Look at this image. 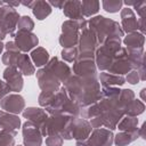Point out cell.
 Masks as SVG:
<instances>
[{
    "instance_id": "6da1fadb",
    "label": "cell",
    "mask_w": 146,
    "mask_h": 146,
    "mask_svg": "<svg viewBox=\"0 0 146 146\" xmlns=\"http://www.w3.org/2000/svg\"><path fill=\"white\" fill-rule=\"evenodd\" d=\"M88 27L96 34L99 46H102L108 38L116 36L122 39L124 36V32L122 31L119 22L107 18L103 15H96L91 17L88 21Z\"/></svg>"
},
{
    "instance_id": "7a4b0ae2",
    "label": "cell",
    "mask_w": 146,
    "mask_h": 146,
    "mask_svg": "<svg viewBox=\"0 0 146 146\" xmlns=\"http://www.w3.org/2000/svg\"><path fill=\"white\" fill-rule=\"evenodd\" d=\"M122 39L112 36L108 38L102 46H99L95 52V63L97 70L100 72H107L114 60L116 51L122 47Z\"/></svg>"
},
{
    "instance_id": "3957f363",
    "label": "cell",
    "mask_w": 146,
    "mask_h": 146,
    "mask_svg": "<svg viewBox=\"0 0 146 146\" xmlns=\"http://www.w3.org/2000/svg\"><path fill=\"white\" fill-rule=\"evenodd\" d=\"M88 27V21L86 18L80 21H64L62 24V33L59 35V44L63 49L66 48H74L78 46L80 34L83 30Z\"/></svg>"
},
{
    "instance_id": "277c9868",
    "label": "cell",
    "mask_w": 146,
    "mask_h": 146,
    "mask_svg": "<svg viewBox=\"0 0 146 146\" xmlns=\"http://www.w3.org/2000/svg\"><path fill=\"white\" fill-rule=\"evenodd\" d=\"M92 128L88 120H84L80 116L71 117L66 128L60 133L62 138L65 140H86L91 133Z\"/></svg>"
},
{
    "instance_id": "5b68a950",
    "label": "cell",
    "mask_w": 146,
    "mask_h": 146,
    "mask_svg": "<svg viewBox=\"0 0 146 146\" xmlns=\"http://www.w3.org/2000/svg\"><path fill=\"white\" fill-rule=\"evenodd\" d=\"M82 79V91L79 98L80 107L98 103L102 98L100 83L98 81V75L92 76H80Z\"/></svg>"
},
{
    "instance_id": "8992f818",
    "label": "cell",
    "mask_w": 146,
    "mask_h": 146,
    "mask_svg": "<svg viewBox=\"0 0 146 146\" xmlns=\"http://www.w3.org/2000/svg\"><path fill=\"white\" fill-rule=\"evenodd\" d=\"M114 140L113 131L102 127L92 129L86 140H76L75 146H112Z\"/></svg>"
},
{
    "instance_id": "52a82bcc",
    "label": "cell",
    "mask_w": 146,
    "mask_h": 146,
    "mask_svg": "<svg viewBox=\"0 0 146 146\" xmlns=\"http://www.w3.org/2000/svg\"><path fill=\"white\" fill-rule=\"evenodd\" d=\"M99 47L96 34L92 30L87 27L80 34L79 42H78V57H91L95 58V52Z\"/></svg>"
},
{
    "instance_id": "ba28073f",
    "label": "cell",
    "mask_w": 146,
    "mask_h": 146,
    "mask_svg": "<svg viewBox=\"0 0 146 146\" xmlns=\"http://www.w3.org/2000/svg\"><path fill=\"white\" fill-rule=\"evenodd\" d=\"M19 17L21 16L16 9L7 6L6 14L0 21V41H2L7 35L9 36L15 35Z\"/></svg>"
},
{
    "instance_id": "9c48e42d",
    "label": "cell",
    "mask_w": 146,
    "mask_h": 146,
    "mask_svg": "<svg viewBox=\"0 0 146 146\" xmlns=\"http://www.w3.org/2000/svg\"><path fill=\"white\" fill-rule=\"evenodd\" d=\"M70 119H71L70 116H66L63 114L49 115L47 117V120L44 121V123L42 124V127L40 128L42 136L47 137L48 135H52V133L60 135L63 132V130L66 128Z\"/></svg>"
},
{
    "instance_id": "30bf717a",
    "label": "cell",
    "mask_w": 146,
    "mask_h": 146,
    "mask_svg": "<svg viewBox=\"0 0 146 146\" xmlns=\"http://www.w3.org/2000/svg\"><path fill=\"white\" fill-rule=\"evenodd\" d=\"M132 66L128 59V54H127V49L125 47H121L115 56H114V60L112 63V65L110 66V68L107 70L108 73H113V74H116V75H127L130 71H132Z\"/></svg>"
},
{
    "instance_id": "8fae6325",
    "label": "cell",
    "mask_w": 146,
    "mask_h": 146,
    "mask_svg": "<svg viewBox=\"0 0 146 146\" xmlns=\"http://www.w3.org/2000/svg\"><path fill=\"white\" fill-rule=\"evenodd\" d=\"M35 76H36V81H38V84H39V88L41 89V91L56 92L62 87L60 81L44 67L38 70L35 72Z\"/></svg>"
},
{
    "instance_id": "7c38bea8",
    "label": "cell",
    "mask_w": 146,
    "mask_h": 146,
    "mask_svg": "<svg viewBox=\"0 0 146 146\" xmlns=\"http://www.w3.org/2000/svg\"><path fill=\"white\" fill-rule=\"evenodd\" d=\"M23 135V146H41L42 145V133L38 125L30 121H25L22 125Z\"/></svg>"
},
{
    "instance_id": "4fadbf2b",
    "label": "cell",
    "mask_w": 146,
    "mask_h": 146,
    "mask_svg": "<svg viewBox=\"0 0 146 146\" xmlns=\"http://www.w3.org/2000/svg\"><path fill=\"white\" fill-rule=\"evenodd\" d=\"M72 73L78 76H92L97 74V66L95 63V58L91 57H76L73 63V67L71 68Z\"/></svg>"
},
{
    "instance_id": "5bb4252c",
    "label": "cell",
    "mask_w": 146,
    "mask_h": 146,
    "mask_svg": "<svg viewBox=\"0 0 146 146\" xmlns=\"http://www.w3.org/2000/svg\"><path fill=\"white\" fill-rule=\"evenodd\" d=\"M0 107L5 112L18 115L25 110V99L19 94H8L0 100Z\"/></svg>"
},
{
    "instance_id": "9a60e30c",
    "label": "cell",
    "mask_w": 146,
    "mask_h": 146,
    "mask_svg": "<svg viewBox=\"0 0 146 146\" xmlns=\"http://www.w3.org/2000/svg\"><path fill=\"white\" fill-rule=\"evenodd\" d=\"M46 70H48L49 72H51L63 84L73 73L71 67L63 60H59L58 57H52L49 59V62L46 64V66H43Z\"/></svg>"
},
{
    "instance_id": "2e32d148",
    "label": "cell",
    "mask_w": 146,
    "mask_h": 146,
    "mask_svg": "<svg viewBox=\"0 0 146 146\" xmlns=\"http://www.w3.org/2000/svg\"><path fill=\"white\" fill-rule=\"evenodd\" d=\"M14 42L21 52L27 54L32 51L39 44V38L33 32H16L14 35Z\"/></svg>"
},
{
    "instance_id": "e0dca14e",
    "label": "cell",
    "mask_w": 146,
    "mask_h": 146,
    "mask_svg": "<svg viewBox=\"0 0 146 146\" xmlns=\"http://www.w3.org/2000/svg\"><path fill=\"white\" fill-rule=\"evenodd\" d=\"M2 76L10 91H14V94H19V91H22L24 87L23 74L16 67L7 66L3 70Z\"/></svg>"
},
{
    "instance_id": "ac0fdd59",
    "label": "cell",
    "mask_w": 146,
    "mask_h": 146,
    "mask_svg": "<svg viewBox=\"0 0 146 146\" xmlns=\"http://www.w3.org/2000/svg\"><path fill=\"white\" fill-rule=\"evenodd\" d=\"M68 100V96L66 94L65 88L62 86L59 88L58 91H56L54 94V97L50 102V104L48 106H46L43 110L49 114V115H55V114H62L63 108L65 106V104Z\"/></svg>"
},
{
    "instance_id": "d6986e66",
    "label": "cell",
    "mask_w": 146,
    "mask_h": 146,
    "mask_svg": "<svg viewBox=\"0 0 146 146\" xmlns=\"http://www.w3.org/2000/svg\"><path fill=\"white\" fill-rule=\"evenodd\" d=\"M121 17V27L124 33H132L138 32V18L135 14V11L131 8H122L120 13Z\"/></svg>"
},
{
    "instance_id": "ffe728a7",
    "label": "cell",
    "mask_w": 146,
    "mask_h": 146,
    "mask_svg": "<svg viewBox=\"0 0 146 146\" xmlns=\"http://www.w3.org/2000/svg\"><path fill=\"white\" fill-rule=\"evenodd\" d=\"M63 87L65 88L68 98L72 102H75V103L79 104V98H80L81 91H82V79L78 75L72 74L63 83Z\"/></svg>"
},
{
    "instance_id": "44dd1931",
    "label": "cell",
    "mask_w": 146,
    "mask_h": 146,
    "mask_svg": "<svg viewBox=\"0 0 146 146\" xmlns=\"http://www.w3.org/2000/svg\"><path fill=\"white\" fill-rule=\"evenodd\" d=\"M5 49H6V51L2 54V57H1L2 64L6 65V67L11 66V67L17 68V62H18V58H19L22 52L19 51V49L17 48V46L15 44L14 41L6 42Z\"/></svg>"
},
{
    "instance_id": "7402d4cb",
    "label": "cell",
    "mask_w": 146,
    "mask_h": 146,
    "mask_svg": "<svg viewBox=\"0 0 146 146\" xmlns=\"http://www.w3.org/2000/svg\"><path fill=\"white\" fill-rule=\"evenodd\" d=\"M22 115L24 119H26V121H30L35 125H38L39 129L42 127V124L49 116V114L42 107H33V106L25 108L22 112Z\"/></svg>"
},
{
    "instance_id": "603a6c76",
    "label": "cell",
    "mask_w": 146,
    "mask_h": 146,
    "mask_svg": "<svg viewBox=\"0 0 146 146\" xmlns=\"http://www.w3.org/2000/svg\"><path fill=\"white\" fill-rule=\"evenodd\" d=\"M21 125H22V121L18 117V115L10 114L8 112L0 110V130L17 132Z\"/></svg>"
},
{
    "instance_id": "cb8c5ba5",
    "label": "cell",
    "mask_w": 146,
    "mask_h": 146,
    "mask_svg": "<svg viewBox=\"0 0 146 146\" xmlns=\"http://www.w3.org/2000/svg\"><path fill=\"white\" fill-rule=\"evenodd\" d=\"M64 15L70 18L71 21H80L83 19L82 15V7L80 0H67L64 1V6L62 8Z\"/></svg>"
},
{
    "instance_id": "d4e9b609",
    "label": "cell",
    "mask_w": 146,
    "mask_h": 146,
    "mask_svg": "<svg viewBox=\"0 0 146 146\" xmlns=\"http://www.w3.org/2000/svg\"><path fill=\"white\" fill-rule=\"evenodd\" d=\"M98 81L102 87H121L125 83L124 76L108 72H100L98 75Z\"/></svg>"
},
{
    "instance_id": "484cf974",
    "label": "cell",
    "mask_w": 146,
    "mask_h": 146,
    "mask_svg": "<svg viewBox=\"0 0 146 146\" xmlns=\"http://www.w3.org/2000/svg\"><path fill=\"white\" fill-rule=\"evenodd\" d=\"M122 43L125 46L127 49H137V48H144L145 44V35L139 32H132L128 33L123 36Z\"/></svg>"
},
{
    "instance_id": "4316f807",
    "label": "cell",
    "mask_w": 146,
    "mask_h": 146,
    "mask_svg": "<svg viewBox=\"0 0 146 146\" xmlns=\"http://www.w3.org/2000/svg\"><path fill=\"white\" fill-rule=\"evenodd\" d=\"M31 10H32V14L34 15V17L38 21H43L44 18H47L51 14L52 8L48 3V1L36 0V1L33 2V6H32Z\"/></svg>"
},
{
    "instance_id": "83f0119b",
    "label": "cell",
    "mask_w": 146,
    "mask_h": 146,
    "mask_svg": "<svg viewBox=\"0 0 146 146\" xmlns=\"http://www.w3.org/2000/svg\"><path fill=\"white\" fill-rule=\"evenodd\" d=\"M30 58L33 63L34 66L36 67H41V66H46V64L49 62L50 56L48 50H46V48L43 47H36L34 48L31 54H30Z\"/></svg>"
},
{
    "instance_id": "f1b7e54d",
    "label": "cell",
    "mask_w": 146,
    "mask_h": 146,
    "mask_svg": "<svg viewBox=\"0 0 146 146\" xmlns=\"http://www.w3.org/2000/svg\"><path fill=\"white\" fill-rule=\"evenodd\" d=\"M138 138H139L138 129L133 131H120L114 136L113 144H115V146H127L133 143L135 140H137Z\"/></svg>"
},
{
    "instance_id": "f546056e",
    "label": "cell",
    "mask_w": 146,
    "mask_h": 146,
    "mask_svg": "<svg viewBox=\"0 0 146 146\" xmlns=\"http://www.w3.org/2000/svg\"><path fill=\"white\" fill-rule=\"evenodd\" d=\"M17 70L23 75H26V76L35 74V66L33 65V63L30 58V55L24 54V52L21 54L18 62H17Z\"/></svg>"
},
{
    "instance_id": "4dcf8cb0",
    "label": "cell",
    "mask_w": 146,
    "mask_h": 146,
    "mask_svg": "<svg viewBox=\"0 0 146 146\" xmlns=\"http://www.w3.org/2000/svg\"><path fill=\"white\" fill-rule=\"evenodd\" d=\"M127 54H128V59H129V62H130V64H131L133 70H138L143 64H145L144 48L127 49Z\"/></svg>"
},
{
    "instance_id": "1f68e13d",
    "label": "cell",
    "mask_w": 146,
    "mask_h": 146,
    "mask_svg": "<svg viewBox=\"0 0 146 146\" xmlns=\"http://www.w3.org/2000/svg\"><path fill=\"white\" fill-rule=\"evenodd\" d=\"M138 123H139V120L137 116L124 115L117 123L116 129H119V131H133L138 129Z\"/></svg>"
},
{
    "instance_id": "d6a6232c",
    "label": "cell",
    "mask_w": 146,
    "mask_h": 146,
    "mask_svg": "<svg viewBox=\"0 0 146 146\" xmlns=\"http://www.w3.org/2000/svg\"><path fill=\"white\" fill-rule=\"evenodd\" d=\"M82 15L83 17H94L100 9V2L96 0H82Z\"/></svg>"
},
{
    "instance_id": "836d02e7",
    "label": "cell",
    "mask_w": 146,
    "mask_h": 146,
    "mask_svg": "<svg viewBox=\"0 0 146 146\" xmlns=\"http://www.w3.org/2000/svg\"><path fill=\"white\" fill-rule=\"evenodd\" d=\"M145 111V104L139 99H133L124 110V115L128 116H138Z\"/></svg>"
},
{
    "instance_id": "e575fe53",
    "label": "cell",
    "mask_w": 146,
    "mask_h": 146,
    "mask_svg": "<svg viewBox=\"0 0 146 146\" xmlns=\"http://www.w3.org/2000/svg\"><path fill=\"white\" fill-rule=\"evenodd\" d=\"M100 108H99V105L98 103H95V104H91V105H87V106H83L80 108V117L84 119V120H90L95 116H98L100 115Z\"/></svg>"
},
{
    "instance_id": "d590c367",
    "label": "cell",
    "mask_w": 146,
    "mask_h": 146,
    "mask_svg": "<svg viewBox=\"0 0 146 146\" xmlns=\"http://www.w3.org/2000/svg\"><path fill=\"white\" fill-rule=\"evenodd\" d=\"M135 99V92L133 90L131 89H121V92H120V96H119V99H117V104L120 106L121 110H125V107Z\"/></svg>"
},
{
    "instance_id": "8d00e7d4",
    "label": "cell",
    "mask_w": 146,
    "mask_h": 146,
    "mask_svg": "<svg viewBox=\"0 0 146 146\" xmlns=\"http://www.w3.org/2000/svg\"><path fill=\"white\" fill-rule=\"evenodd\" d=\"M80 105L75 102H72L70 98L67 100V103L65 104L64 108H63V112L62 114L63 115H66V116H70V117H78L80 116Z\"/></svg>"
},
{
    "instance_id": "74e56055",
    "label": "cell",
    "mask_w": 146,
    "mask_h": 146,
    "mask_svg": "<svg viewBox=\"0 0 146 146\" xmlns=\"http://www.w3.org/2000/svg\"><path fill=\"white\" fill-rule=\"evenodd\" d=\"M102 6H103V9L106 13L115 14V13H119V10L122 9L123 1L122 0H103Z\"/></svg>"
},
{
    "instance_id": "f35d334b",
    "label": "cell",
    "mask_w": 146,
    "mask_h": 146,
    "mask_svg": "<svg viewBox=\"0 0 146 146\" xmlns=\"http://www.w3.org/2000/svg\"><path fill=\"white\" fill-rule=\"evenodd\" d=\"M34 29V22L33 19L27 16H21L19 21L17 23V32H32Z\"/></svg>"
},
{
    "instance_id": "ab89813d",
    "label": "cell",
    "mask_w": 146,
    "mask_h": 146,
    "mask_svg": "<svg viewBox=\"0 0 146 146\" xmlns=\"http://www.w3.org/2000/svg\"><path fill=\"white\" fill-rule=\"evenodd\" d=\"M17 132L0 130V146H15V137Z\"/></svg>"
},
{
    "instance_id": "60d3db41",
    "label": "cell",
    "mask_w": 146,
    "mask_h": 146,
    "mask_svg": "<svg viewBox=\"0 0 146 146\" xmlns=\"http://www.w3.org/2000/svg\"><path fill=\"white\" fill-rule=\"evenodd\" d=\"M78 48L74 47V48H66V49H63L60 55H62V58H63V62H67V63H74L76 57H78Z\"/></svg>"
},
{
    "instance_id": "b9f144b4",
    "label": "cell",
    "mask_w": 146,
    "mask_h": 146,
    "mask_svg": "<svg viewBox=\"0 0 146 146\" xmlns=\"http://www.w3.org/2000/svg\"><path fill=\"white\" fill-rule=\"evenodd\" d=\"M64 139L58 133L48 135L46 137V146H63Z\"/></svg>"
},
{
    "instance_id": "7bdbcfd3",
    "label": "cell",
    "mask_w": 146,
    "mask_h": 146,
    "mask_svg": "<svg viewBox=\"0 0 146 146\" xmlns=\"http://www.w3.org/2000/svg\"><path fill=\"white\" fill-rule=\"evenodd\" d=\"M54 94H55V92L41 91L40 95H39V97H38V103H39V105H40L42 108H44L46 106H48V105L50 104L52 97H54Z\"/></svg>"
},
{
    "instance_id": "ee69618b",
    "label": "cell",
    "mask_w": 146,
    "mask_h": 146,
    "mask_svg": "<svg viewBox=\"0 0 146 146\" xmlns=\"http://www.w3.org/2000/svg\"><path fill=\"white\" fill-rule=\"evenodd\" d=\"M133 9L137 11V15L139 17H145L146 16V1L141 0V1H137L133 5ZM132 9V10H133Z\"/></svg>"
},
{
    "instance_id": "f6af8a7d",
    "label": "cell",
    "mask_w": 146,
    "mask_h": 146,
    "mask_svg": "<svg viewBox=\"0 0 146 146\" xmlns=\"http://www.w3.org/2000/svg\"><path fill=\"white\" fill-rule=\"evenodd\" d=\"M125 82L130 83V84H137L140 82V79H139V74L137 72V70H132L130 71L127 75H125Z\"/></svg>"
},
{
    "instance_id": "bcb514c9",
    "label": "cell",
    "mask_w": 146,
    "mask_h": 146,
    "mask_svg": "<svg viewBox=\"0 0 146 146\" xmlns=\"http://www.w3.org/2000/svg\"><path fill=\"white\" fill-rule=\"evenodd\" d=\"M9 91H10V90H9L7 83L0 79V100H1L5 96H7V95L9 94Z\"/></svg>"
},
{
    "instance_id": "7dc6e473",
    "label": "cell",
    "mask_w": 146,
    "mask_h": 146,
    "mask_svg": "<svg viewBox=\"0 0 146 146\" xmlns=\"http://www.w3.org/2000/svg\"><path fill=\"white\" fill-rule=\"evenodd\" d=\"M48 3L50 5V7H55L57 9H62L64 6V0H55V1H48Z\"/></svg>"
},
{
    "instance_id": "c3c4849f",
    "label": "cell",
    "mask_w": 146,
    "mask_h": 146,
    "mask_svg": "<svg viewBox=\"0 0 146 146\" xmlns=\"http://www.w3.org/2000/svg\"><path fill=\"white\" fill-rule=\"evenodd\" d=\"M138 74H139V79L140 81H145L146 80V70H145V64H143L138 70H137Z\"/></svg>"
},
{
    "instance_id": "681fc988",
    "label": "cell",
    "mask_w": 146,
    "mask_h": 146,
    "mask_svg": "<svg viewBox=\"0 0 146 146\" xmlns=\"http://www.w3.org/2000/svg\"><path fill=\"white\" fill-rule=\"evenodd\" d=\"M145 128H146V123H145V122L141 124V127H140V128H138V133H139V137H140V138H143V139H145V138H146V137H145V133H144Z\"/></svg>"
},
{
    "instance_id": "f907efd6",
    "label": "cell",
    "mask_w": 146,
    "mask_h": 146,
    "mask_svg": "<svg viewBox=\"0 0 146 146\" xmlns=\"http://www.w3.org/2000/svg\"><path fill=\"white\" fill-rule=\"evenodd\" d=\"M3 2H5L7 6H9V7L14 8V9L21 5V2H19V1H3Z\"/></svg>"
},
{
    "instance_id": "816d5d0a",
    "label": "cell",
    "mask_w": 146,
    "mask_h": 146,
    "mask_svg": "<svg viewBox=\"0 0 146 146\" xmlns=\"http://www.w3.org/2000/svg\"><path fill=\"white\" fill-rule=\"evenodd\" d=\"M6 10H7V5L3 2L2 5H0V21H1V19H2V17L5 16Z\"/></svg>"
},
{
    "instance_id": "f5cc1de1",
    "label": "cell",
    "mask_w": 146,
    "mask_h": 146,
    "mask_svg": "<svg viewBox=\"0 0 146 146\" xmlns=\"http://www.w3.org/2000/svg\"><path fill=\"white\" fill-rule=\"evenodd\" d=\"M137 2V0H124L123 1V5H125L128 8H130V6H132L133 7V5Z\"/></svg>"
},
{
    "instance_id": "db71d44e",
    "label": "cell",
    "mask_w": 146,
    "mask_h": 146,
    "mask_svg": "<svg viewBox=\"0 0 146 146\" xmlns=\"http://www.w3.org/2000/svg\"><path fill=\"white\" fill-rule=\"evenodd\" d=\"M19 2H21V5H23V6H25V7H27V8L31 9L34 1H19Z\"/></svg>"
},
{
    "instance_id": "11a10c76",
    "label": "cell",
    "mask_w": 146,
    "mask_h": 146,
    "mask_svg": "<svg viewBox=\"0 0 146 146\" xmlns=\"http://www.w3.org/2000/svg\"><path fill=\"white\" fill-rule=\"evenodd\" d=\"M145 91H146V89H145V88H143V89L140 90V98H141L140 100H141L143 103H144V102H145V99H146V97H145Z\"/></svg>"
},
{
    "instance_id": "9f6ffc18",
    "label": "cell",
    "mask_w": 146,
    "mask_h": 146,
    "mask_svg": "<svg viewBox=\"0 0 146 146\" xmlns=\"http://www.w3.org/2000/svg\"><path fill=\"white\" fill-rule=\"evenodd\" d=\"M3 49H5V43H3L2 41H0V55L2 54V51H3Z\"/></svg>"
},
{
    "instance_id": "6f0895ef",
    "label": "cell",
    "mask_w": 146,
    "mask_h": 146,
    "mask_svg": "<svg viewBox=\"0 0 146 146\" xmlns=\"http://www.w3.org/2000/svg\"><path fill=\"white\" fill-rule=\"evenodd\" d=\"M15 146H22V145H15Z\"/></svg>"
}]
</instances>
